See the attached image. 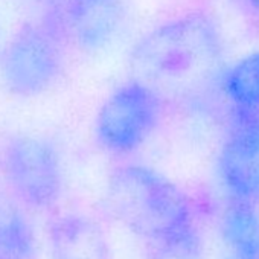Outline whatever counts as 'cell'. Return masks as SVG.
I'll use <instances>...</instances> for the list:
<instances>
[{
  "label": "cell",
  "instance_id": "cell-12",
  "mask_svg": "<svg viewBox=\"0 0 259 259\" xmlns=\"http://www.w3.org/2000/svg\"><path fill=\"white\" fill-rule=\"evenodd\" d=\"M248 4L251 5L253 11L259 16V0H248Z\"/></svg>",
  "mask_w": 259,
  "mask_h": 259
},
{
  "label": "cell",
  "instance_id": "cell-6",
  "mask_svg": "<svg viewBox=\"0 0 259 259\" xmlns=\"http://www.w3.org/2000/svg\"><path fill=\"white\" fill-rule=\"evenodd\" d=\"M239 113L220 153V176L235 200L259 195V107Z\"/></svg>",
  "mask_w": 259,
  "mask_h": 259
},
{
  "label": "cell",
  "instance_id": "cell-10",
  "mask_svg": "<svg viewBox=\"0 0 259 259\" xmlns=\"http://www.w3.org/2000/svg\"><path fill=\"white\" fill-rule=\"evenodd\" d=\"M35 238L22 209L0 194V259H29Z\"/></svg>",
  "mask_w": 259,
  "mask_h": 259
},
{
  "label": "cell",
  "instance_id": "cell-7",
  "mask_svg": "<svg viewBox=\"0 0 259 259\" xmlns=\"http://www.w3.org/2000/svg\"><path fill=\"white\" fill-rule=\"evenodd\" d=\"M125 17L123 0H69L61 7L58 25L79 49L96 52L117 38Z\"/></svg>",
  "mask_w": 259,
  "mask_h": 259
},
{
  "label": "cell",
  "instance_id": "cell-14",
  "mask_svg": "<svg viewBox=\"0 0 259 259\" xmlns=\"http://www.w3.org/2000/svg\"><path fill=\"white\" fill-rule=\"evenodd\" d=\"M0 52H2V34H0Z\"/></svg>",
  "mask_w": 259,
  "mask_h": 259
},
{
  "label": "cell",
  "instance_id": "cell-13",
  "mask_svg": "<svg viewBox=\"0 0 259 259\" xmlns=\"http://www.w3.org/2000/svg\"><path fill=\"white\" fill-rule=\"evenodd\" d=\"M48 2H52V4H57V5H58V7L61 8V7H63L64 4H67V2H69V0H48Z\"/></svg>",
  "mask_w": 259,
  "mask_h": 259
},
{
  "label": "cell",
  "instance_id": "cell-3",
  "mask_svg": "<svg viewBox=\"0 0 259 259\" xmlns=\"http://www.w3.org/2000/svg\"><path fill=\"white\" fill-rule=\"evenodd\" d=\"M63 67L58 23H26L0 52V76L7 90L34 98L54 85Z\"/></svg>",
  "mask_w": 259,
  "mask_h": 259
},
{
  "label": "cell",
  "instance_id": "cell-5",
  "mask_svg": "<svg viewBox=\"0 0 259 259\" xmlns=\"http://www.w3.org/2000/svg\"><path fill=\"white\" fill-rule=\"evenodd\" d=\"M160 111L162 99L142 82L130 79L110 93L99 107L95 136L110 153H132L151 136Z\"/></svg>",
  "mask_w": 259,
  "mask_h": 259
},
{
  "label": "cell",
  "instance_id": "cell-4",
  "mask_svg": "<svg viewBox=\"0 0 259 259\" xmlns=\"http://www.w3.org/2000/svg\"><path fill=\"white\" fill-rule=\"evenodd\" d=\"M2 174L13 194L26 206L48 209L63 189V168L57 148L37 135H16L2 148Z\"/></svg>",
  "mask_w": 259,
  "mask_h": 259
},
{
  "label": "cell",
  "instance_id": "cell-2",
  "mask_svg": "<svg viewBox=\"0 0 259 259\" xmlns=\"http://www.w3.org/2000/svg\"><path fill=\"white\" fill-rule=\"evenodd\" d=\"M107 198L116 218L166 259H198L201 239L191 201L160 172L142 165L119 166L110 174Z\"/></svg>",
  "mask_w": 259,
  "mask_h": 259
},
{
  "label": "cell",
  "instance_id": "cell-11",
  "mask_svg": "<svg viewBox=\"0 0 259 259\" xmlns=\"http://www.w3.org/2000/svg\"><path fill=\"white\" fill-rule=\"evenodd\" d=\"M223 87L236 108L259 107V52L239 60L224 76Z\"/></svg>",
  "mask_w": 259,
  "mask_h": 259
},
{
  "label": "cell",
  "instance_id": "cell-9",
  "mask_svg": "<svg viewBox=\"0 0 259 259\" xmlns=\"http://www.w3.org/2000/svg\"><path fill=\"white\" fill-rule=\"evenodd\" d=\"M224 259H259V212L244 200H235L221 220Z\"/></svg>",
  "mask_w": 259,
  "mask_h": 259
},
{
  "label": "cell",
  "instance_id": "cell-1",
  "mask_svg": "<svg viewBox=\"0 0 259 259\" xmlns=\"http://www.w3.org/2000/svg\"><path fill=\"white\" fill-rule=\"evenodd\" d=\"M133 79L162 101H192L221 73L223 38L204 13H188L147 32L132 49Z\"/></svg>",
  "mask_w": 259,
  "mask_h": 259
},
{
  "label": "cell",
  "instance_id": "cell-8",
  "mask_svg": "<svg viewBox=\"0 0 259 259\" xmlns=\"http://www.w3.org/2000/svg\"><path fill=\"white\" fill-rule=\"evenodd\" d=\"M49 245L54 259H110L99 226L79 215L55 220L49 227Z\"/></svg>",
  "mask_w": 259,
  "mask_h": 259
}]
</instances>
